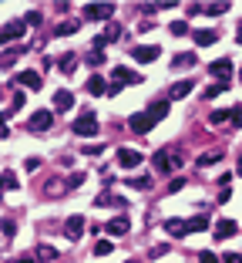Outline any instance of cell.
<instances>
[{
	"label": "cell",
	"mask_w": 242,
	"mask_h": 263,
	"mask_svg": "<svg viewBox=\"0 0 242 263\" xmlns=\"http://www.w3.org/2000/svg\"><path fill=\"white\" fill-rule=\"evenodd\" d=\"M71 128H74V135H81V138L98 135V128H101L98 125V115H94V112H81V115H77V122Z\"/></svg>",
	"instance_id": "cell-1"
},
{
	"label": "cell",
	"mask_w": 242,
	"mask_h": 263,
	"mask_svg": "<svg viewBox=\"0 0 242 263\" xmlns=\"http://www.w3.org/2000/svg\"><path fill=\"white\" fill-rule=\"evenodd\" d=\"M118 37H121V24L111 21L108 27H104V34H98L94 41H91V44H94V51H104V47H108L111 41H118Z\"/></svg>",
	"instance_id": "cell-2"
},
{
	"label": "cell",
	"mask_w": 242,
	"mask_h": 263,
	"mask_svg": "<svg viewBox=\"0 0 242 263\" xmlns=\"http://www.w3.org/2000/svg\"><path fill=\"white\" fill-rule=\"evenodd\" d=\"M209 74H212V78H219L222 84H229V78H232V61H229V57L212 61V64H209Z\"/></svg>",
	"instance_id": "cell-3"
},
{
	"label": "cell",
	"mask_w": 242,
	"mask_h": 263,
	"mask_svg": "<svg viewBox=\"0 0 242 263\" xmlns=\"http://www.w3.org/2000/svg\"><path fill=\"white\" fill-rule=\"evenodd\" d=\"M128 128H132V132H138V135H145V132H152L155 128V118L148 112H138V115H132V118H128Z\"/></svg>",
	"instance_id": "cell-4"
},
{
	"label": "cell",
	"mask_w": 242,
	"mask_h": 263,
	"mask_svg": "<svg viewBox=\"0 0 242 263\" xmlns=\"http://www.w3.org/2000/svg\"><path fill=\"white\" fill-rule=\"evenodd\" d=\"M152 165H155V172H172V169L182 165V159H178V155H168V152H155Z\"/></svg>",
	"instance_id": "cell-5"
},
{
	"label": "cell",
	"mask_w": 242,
	"mask_h": 263,
	"mask_svg": "<svg viewBox=\"0 0 242 263\" xmlns=\"http://www.w3.org/2000/svg\"><path fill=\"white\" fill-rule=\"evenodd\" d=\"M145 162V155L138 149H118V165L121 169H138Z\"/></svg>",
	"instance_id": "cell-6"
},
{
	"label": "cell",
	"mask_w": 242,
	"mask_h": 263,
	"mask_svg": "<svg viewBox=\"0 0 242 263\" xmlns=\"http://www.w3.org/2000/svg\"><path fill=\"white\" fill-rule=\"evenodd\" d=\"M111 14H114L111 4H88V7H84V17H88V21H111Z\"/></svg>",
	"instance_id": "cell-7"
},
{
	"label": "cell",
	"mask_w": 242,
	"mask_h": 263,
	"mask_svg": "<svg viewBox=\"0 0 242 263\" xmlns=\"http://www.w3.org/2000/svg\"><path fill=\"white\" fill-rule=\"evenodd\" d=\"M111 78H114V84H138L142 74L132 71V68H114V71H111Z\"/></svg>",
	"instance_id": "cell-8"
},
{
	"label": "cell",
	"mask_w": 242,
	"mask_h": 263,
	"mask_svg": "<svg viewBox=\"0 0 242 263\" xmlns=\"http://www.w3.org/2000/svg\"><path fill=\"white\" fill-rule=\"evenodd\" d=\"M54 122V112H34L31 115V132H47Z\"/></svg>",
	"instance_id": "cell-9"
},
{
	"label": "cell",
	"mask_w": 242,
	"mask_h": 263,
	"mask_svg": "<svg viewBox=\"0 0 242 263\" xmlns=\"http://www.w3.org/2000/svg\"><path fill=\"white\" fill-rule=\"evenodd\" d=\"M235 233H239V226H235V223H232V219H219V223H215V233H212V236H215V240H229V236H235Z\"/></svg>",
	"instance_id": "cell-10"
},
{
	"label": "cell",
	"mask_w": 242,
	"mask_h": 263,
	"mask_svg": "<svg viewBox=\"0 0 242 263\" xmlns=\"http://www.w3.org/2000/svg\"><path fill=\"white\" fill-rule=\"evenodd\" d=\"M17 84H24V88H34V92H41L44 78H41L37 71H21V74H17Z\"/></svg>",
	"instance_id": "cell-11"
},
{
	"label": "cell",
	"mask_w": 242,
	"mask_h": 263,
	"mask_svg": "<svg viewBox=\"0 0 242 263\" xmlns=\"http://www.w3.org/2000/svg\"><path fill=\"white\" fill-rule=\"evenodd\" d=\"M165 233H168V236H175V240L188 236V219H168V223H165Z\"/></svg>",
	"instance_id": "cell-12"
},
{
	"label": "cell",
	"mask_w": 242,
	"mask_h": 263,
	"mask_svg": "<svg viewBox=\"0 0 242 263\" xmlns=\"http://www.w3.org/2000/svg\"><path fill=\"white\" fill-rule=\"evenodd\" d=\"M24 27H27V21H11V24H4V41L11 44V41H17V37L24 34Z\"/></svg>",
	"instance_id": "cell-13"
},
{
	"label": "cell",
	"mask_w": 242,
	"mask_h": 263,
	"mask_svg": "<svg viewBox=\"0 0 242 263\" xmlns=\"http://www.w3.org/2000/svg\"><path fill=\"white\" fill-rule=\"evenodd\" d=\"M71 108H74V95L61 88V92L54 95V112H71Z\"/></svg>",
	"instance_id": "cell-14"
},
{
	"label": "cell",
	"mask_w": 242,
	"mask_h": 263,
	"mask_svg": "<svg viewBox=\"0 0 242 263\" xmlns=\"http://www.w3.org/2000/svg\"><path fill=\"white\" fill-rule=\"evenodd\" d=\"M111 233V236H125V233H128V229H132V223H128V216H114L108 223V226H104Z\"/></svg>",
	"instance_id": "cell-15"
},
{
	"label": "cell",
	"mask_w": 242,
	"mask_h": 263,
	"mask_svg": "<svg viewBox=\"0 0 242 263\" xmlns=\"http://www.w3.org/2000/svg\"><path fill=\"white\" fill-rule=\"evenodd\" d=\"M168 108H172V102H168V98H158V102L148 105V115H152L155 122H162V118L168 115Z\"/></svg>",
	"instance_id": "cell-16"
},
{
	"label": "cell",
	"mask_w": 242,
	"mask_h": 263,
	"mask_svg": "<svg viewBox=\"0 0 242 263\" xmlns=\"http://www.w3.org/2000/svg\"><path fill=\"white\" fill-rule=\"evenodd\" d=\"M229 11V4H195V7H192V14H212V17H215V14H225Z\"/></svg>",
	"instance_id": "cell-17"
},
{
	"label": "cell",
	"mask_w": 242,
	"mask_h": 263,
	"mask_svg": "<svg viewBox=\"0 0 242 263\" xmlns=\"http://www.w3.org/2000/svg\"><path fill=\"white\" fill-rule=\"evenodd\" d=\"M81 233H84V216H67V236L81 240Z\"/></svg>",
	"instance_id": "cell-18"
},
{
	"label": "cell",
	"mask_w": 242,
	"mask_h": 263,
	"mask_svg": "<svg viewBox=\"0 0 242 263\" xmlns=\"http://www.w3.org/2000/svg\"><path fill=\"white\" fill-rule=\"evenodd\" d=\"M195 61H198L195 51H185V54H175V57H172V68H195Z\"/></svg>",
	"instance_id": "cell-19"
},
{
	"label": "cell",
	"mask_w": 242,
	"mask_h": 263,
	"mask_svg": "<svg viewBox=\"0 0 242 263\" xmlns=\"http://www.w3.org/2000/svg\"><path fill=\"white\" fill-rule=\"evenodd\" d=\"M192 88H195V81H192V78L175 81V84H172V95H168V98H185V95H192Z\"/></svg>",
	"instance_id": "cell-20"
},
{
	"label": "cell",
	"mask_w": 242,
	"mask_h": 263,
	"mask_svg": "<svg viewBox=\"0 0 242 263\" xmlns=\"http://www.w3.org/2000/svg\"><path fill=\"white\" fill-rule=\"evenodd\" d=\"M108 88H111V84H104L101 74H91V78H88V92L91 95H108Z\"/></svg>",
	"instance_id": "cell-21"
},
{
	"label": "cell",
	"mask_w": 242,
	"mask_h": 263,
	"mask_svg": "<svg viewBox=\"0 0 242 263\" xmlns=\"http://www.w3.org/2000/svg\"><path fill=\"white\" fill-rule=\"evenodd\" d=\"M94 203H98V206H118V209H121V206H128V203H125L121 196H111V193H101Z\"/></svg>",
	"instance_id": "cell-22"
},
{
	"label": "cell",
	"mask_w": 242,
	"mask_h": 263,
	"mask_svg": "<svg viewBox=\"0 0 242 263\" xmlns=\"http://www.w3.org/2000/svg\"><path fill=\"white\" fill-rule=\"evenodd\" d=\"M132 54H135V61H155V57H158V47H135V51H132Z\"/></svg>",
	"instance_id": "cell-23"
},
{
	"label": "cell",
	"mask_w": 242,
	"mask_h": 263,
	"mask_svg": "<svg viewBox=\"0 0 242 263\" xmlns=\"http://www.w3.org/2000/svg\"><path fill=\"white\" fill-rule=\"evenodd\" d=\"M215 41H219L215 31H195V44L198 47H209V44H215Z\"/></svg>",
	"instance_id": "cell-24"
},
{
	"label": "cell",
	"mask_w": 242,
	"mask_h": 263,
	"mask_svg": "<svg viewBox=\"0 0 242 263\" xmlns=\"http://www.w3.org/2000/svg\"><path fill=\"white\" fill-rule=\"evenodd\" d=\"M205 226H209V216H205V213H198V216L188 219V233H202Z\"/></svg>",
	"instance_id": "cell-25"
},
{
	"label": "cell",
	"mask_w": 242,
	"mask_h": 263,
	"mask_svg": "<svg viewBox=\"0 0 242 263\" xmlns=\"http://www.w3.org/2000/svg\"><path fill=\"white\" fill-rule=\"evenodd\" d=\"M222 159H225V152L212 149V152H205V155H198V165H215V162H222Z\"/></svg>",
	"instance_id": "cell-26"
},
{
	"label": "cell",
	"mask_w": 242,
	"mask_h": 263,
	"mask_svg": "<svg viewBox=\"0 0 242 263\" xmlns=\"http://www.w3.org/2000/svg\"><path fill=\"white\" fill-rule=\"evenodd\" d=\"M125 183L132 186V189H142V193L152 189V179H148V176H132V179H125Z\"/></svg>",
	"instance_id": "cell-27"
},
{
	"label": "cell",
	"mask_w": 242,
	"mask_h": 263,
	"mask_svg": "<svg viewBox=\"0 0 242 263\" xmlns=\"http://www.w3.org/2000/svg\"><path fill=\"white\" fill-rule=\"evenodd\" d=\"M37 260H41V263H51V260H57V250L44 243V246H37Z\"/></svg>",
	"instance_id": "cell-28"
},
{
	"label": "cell",
	"mask_w": 242,
	"mask_h": 263,
	"mask_svg": "<svg viewBox=\"0 0 242 263\" xmlns=\"http://www.w3.org/2000/svg\"><path fill=\"white\" fill-rule=\"evenodd\" d=\"M64 189H67V186L61 183V179H51V183H44V193H47V196H61Z\"/></svg>",
	"instance_id": "cell-29"
},
{
	"label": "cell",
	"mask_w": 242,
	"mask_h": 263,
	"mask_svg": "<svg viewBox=\"0 0 242 263\" xmlns=\"http://www.w3.org/2000/svg\"><path fill=\"white\" fill-rule=\"evenodd\" d=\"M209 122H212V125H229V122H232V112H212Z\"/></svg>",
	"instance_id": "cell-30"
},
{
	"label": "cell",
	"mask_w": 242,
	"mask_h": 263,
	"mask_svg": "<svg viewBox=\"0 0 242 263\" xmlns=\"http://www.w3.org/2000/svg\"><path fill=\"white\" fill-rule=\"evenodd\" d=\"M77 31V21H61L57 24V37H67V34H74Z\"/></svg>",
	"instance_id": "cell-31"
},
{
	"label": "cell",
	"mask_w": 242,
	"mask_h": 263,
	"mask_svg": "<svg viewBox=\"0 0 242 263\" xmlns=\"http://www.w3.org/2000/svg\"><path fill=\"white\" fill-rule=\"evenodd\" d=\"M24 102H27V98H24V92H14V102H11V112L4 115V118H11L14 112H21V108H24Z\"/></svg>",
	"instance_id": "cell-32"
},
{
	"label": "cell",
	"mask_w": 242,
	"mask_h": 263,
	"mask_svg": "<svg viewBox=\"0 0 242 263\" xmlns=\"http://www.w3.org/2000/svg\"><path fill=\"white\" fill-rule=\"evenodd\" d=\"M17 186H21V179H17V176H14V172L7 169V172H4V189L11 193V189H17Z\"/></svg>",
	"instance_id": "cell-33"
},
{
	"label": "cell",
	"mask_w": 242,
	"mask_h": 263,
	"mask_svg": "<svg viewBox=\"0 0 242 263\" xmlns=\"http://www.w3.org/2000/svg\"><path fill=\"white\" fill-rule=\"evenodd\" d=\"M111 250H114V246H111V240H98V243H94V253H98V256H108Z\"/></svg>",
	"instance_id": "cell-34"
},
{
	"label": "cell",
	"mask_w": 242,
	"mask_h": 263,
	"mask_svg": "<svg viewBox=\"0 0 242 263\" xmlns=\"http://www.w3.org/2000/svg\"><path fill=\"white\" fill-rule=\"evenodd\" d=\"M229 128H242V105H235V108H232V122H229Z\"/></svg>",
	"instance_id": "cell-35"
},
{
	"label": "cell",
	"mask_w": 242,
	"mask_h": 263,
	"mask_svg": "<svg viewBox=\"0 0 242 263\" xmlns=\"http://www.w3.org/2000/svg\"><path fill=\"white\" fill-rule=\"evenodd\" d=\"M225 88H229V84H222V81H219V84H212V88H205V98H219V95L225 92Z\"/></svg>",
	"instance_id": "cell-36"
},
{
	"label": "cell",
	"mask_w": 242,
	"mask_h": 263,
	"mask_svg": "<svg viewBox=\"0 0 242 263\" xmlns=\"http://www.w3.org/2000/svg\"><path fill=\"white\" fill-rule=\"evenodd\" d=\"M172 34H175V37L188 34V24H185V21H172Z\"/></svg>",
	"instance_id": "cell-37"
},
{
	"label": "cell",
	"mask_w": 242,
	"mask_h": 263,
	"mask_svg": "<svg viewBox=\"0 0 242 263\" xmlns=\"http://www.w3.org/2000/svg\"><path fill=\"white\" fill-rule=\"evenodd\" d=\"M84 179H88V176H84V172H74V176H71V179H67V189H77V186L84 183Z\"/></svg>",
	"instance_id": "cell-38"
},
{
	"label": "cell",
	"mask_w": 242,
	"mask_h": 263,
	"mask_svg": "<svg viewBox=\"0 0 242 263\" xmlns=\"http://www.w3.org/2000/svg\"><path fill=\"white\" fill-rule=\"evenodd\" d=\"M198 263H219V256H215L212 250H202L198 253Z\"/></svg>",
	"instance_id": "cell-39"
},
{
	"label": "cell",
	"mask_w": 242,
	"mask_h": 263,
	"mask_svg": "<svg viewBox=\"0 0 242 263\" xmlns=\"http://www.w3.org/2000/svg\"><path fill=\"white\" fill-rule=\"evenodd\" d=\"M41 21H44V17H41V11H31V14H27V24H31V27H41Z\"/></svg>",
	"instance_id": "cell-40"
},
{
	"label": "cell",
	"mask_w": 242,
	"mask_h": 263,
	"mask_svg": "<svg viewBox=\"0 0 242 263\" xmlns=\"http://www.w3.org/2000/svg\"><path fill=\"white\" fill-rule=\"evenodd\" d=\"M24 169H27V172H37V169H41V159H27V162H24Z\"/></svg>",
	"instance_id": "cell-41"
},
{
	"label": "cell",
	"mask_w": 242,
	"mask_h": 263,
	"mask_svg": "<svg viewBox=\"0 0 242 263\" xmlns=\"http://www.w3.org/2000/svg\"><path fill=\"white\" fill-rule=\"evenodd\" d=\"M182 186H185V179H172V183H168V193H178Z\"/></svg>",
	"instance_id": "cell-42"
},
{
	"label": "cell",
	"mask_w": 242,
	"mask_h": 263,
	"mask_svg": "<svg viewBox=\"0 0 242 263\" xmlns=\"http://www.w3.org/2000/svg\"><path fill=\"white\" fill-rule=\"evenodd\" d=\"M88 61H91V64H101V61H104V51H94V54H88Z\"/></svg>",
	"instance_id": "cell-43"
},
{
	"label": "cell",
	"mask_w": 242,
	"mask_h": 263,
	"mask_svg": "<svg viewBox=\"0 0 242 263\" xmlns=\"http://www.w3.org/2000/svg\"><path fill=\"white\" fill-rule=\"evenodd\" d=\"M222 260H225V263H242V253H225Z\"/></svg>",
	"instance_id": "cell-44"
},
{
	"label": "cell",
	"mask_w": 242,
	"mask_h": 263,
	"mask_svg": "<svg viewBox=\"0 0 242 263\" xmlns=\"http://www.w3.org/2000/svg\"><path fill=\"white\" fill-rule=\"evenodd\" d=\"M101 152H104V145H88V149H84V155H101Z\"/></svg>",
	"instance_id": "cell-45"
},
{
	"label": "cell",
	"mask_w": 242,
	"mask_h": 263,
	"mask_svg": "<svg viewBox=\"0 0 242 263\" xmlns=\"http://www.w3.org/2000/svg\"><path fill=\"white\" fill-rule=\"evenodd\" d=\"M61 68H74V54H64V57H61Z\"/></svg>",
	"instance_id": "cell-46"
},
{
	"label": "cell",
	"mask_w": 242,
	"mask_h": 263,
	"mask_svg": "<svg viewBox=\"0 0 242 263\" xmlns=\"http://www.w3.org/2000/svg\"><path fill=\"white\" fill-rule=\"evenodd\" d=\"M4 236H7V240L14 236V223H11V219H4Z\"/></svg>",
	"instance_id": "cell-47"
},
{
	"label": "cell",
	"mask_w": 242,
	"mask_h": 263,
	"mask_svg": "<svg viewBox=\"0 0 242 263\" xmlns=\"http://www.w3.org/2000/svg\"><path fill=\"white\" fill-rule=\"evenodd\" d=\"M14 263H34V256H21V260H14Z\"/></svg>",
	"instance_id": "cell-48"
},
{
	"label": "cell",
	"mask_w": 242,
	"mask_h": 263,
	"mask_svg": "<svg viewBox=\"0 0 242 263\" xmlns=\"http://www.w3.org/2000/svg\"><path fill=\"white\" fill-rule=\"evenodd\" d=\"M239 41H242V21H239Z\"/></svg>",
	"instance_id": "cell-49"
},
{
	"label": "cell",
	"mask_w": 242,
	"mask_h": 263,
	"mask_svg": "<svg viewBox=\"0 0 242 263\" xmlns=\"http://www.w3.org/2000/svg\"><path fill=\"white\" fill-rule=\"evenodd\" d=\"M239 176H242V162H239Z\"/></svg>",
	"instance_id": "cell-50"
},
{
	"label": "cell",
	"mask_w": 242,
	"mask_h": 263,
	"mask_svg": "<svg viewBox=\"0 0 242 263\" xmlns=\"http://www.w3.org/2000/svg\"><path fill=\"white\" fill-rule=\"evenodd\" d=\"M128 263H138V260H128Z\"/></svg>",
	"instance_id": "cell-51"
},
{
	"label": "cell",
	"mask_w": 242,
	"mask_h": 263,
	"mask_svg": "<svg viewBox=\"0 0 242 263\" xmlns=\"http://www.w3.org/2000/svg\"><path fill=\"white\" fill-rule=\"evenodd\" d=\"M239 81H242V71H239Z\"/></svg>",
	"instance_id": "cell-52"
}]
</instances>
